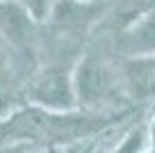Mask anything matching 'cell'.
<instances>
[{"instance_id":"8992f818","label":"cell","mask_w":155,"mask_h":153,"mask_svg":"<svg viewBox=\"0 0 155 153\" xmlns=\"http://www.w3.org/2000/svg\"><path fill=\"white\" fill-rule=\"evenodd\" d=\"M143 146H146V134H143V130H134L114 153H141Z\"/></svg>"},{"instance_id":"52a82bcc","label":"cell","mask_w":155,"mask_h":153,"mask_svg":"<svg viewBox=\"0 0 155 153\" xmlns=\"http://www.w3.org/2000/svg\"><path fill=\"white\" fill-rule=\"evenodd\" d=\"M14 2H19L23 9H30L35 16H42V12H44V7H46V0H14Z\"/></svg>"},{"instance_id":"5b68a950","label":"cell","mask_w":155,"mask_h":153,"mask_svg":"<svg viewBox=\"0 0 155 153\" xmlns=\"http://www.w3.org/2000/svg\"><path fill=\"white\" fill-rule=\"evenodd\" d=\"M123 49L134 53V56L155 53V9L150 14H146L139 23H134L127 30Z\"/></svg>"},{"instance_id":"6da1fadb","label":"cell","mask_w":155,"mask_h":153,"mask_svg":"<svg viewBox=\"0 0 155 153\" xmlns=\"http://www.w3.org/2000/svg\"><path fill=\"white\" fill-rule=\"evenodd\" d=\"M95 123L91 118H72L70 114H53L46 109H28L16 114L9 123L0 127V139L9 137H65L93 130Z\"/></svg>"},{"instance_id":"277c9868","label":"cell","mask_w":155,"mask_h":153,"mask_svg":"<svg viewBox=\"0 0 155 153\" xmlns=\"http://www.w3.org/2000/svg\"><path fill=\"white\" fill-rule=\"evenodd\" d=\"M32 93H35V100L46 104V107H53V109L70 107V100H67L70 97V86H67V81L63 79L60 72L42 74L32 86Z\"/></svg>"},{"instance_id":"3957f363","label":"cell","mask_w":155,"mask_h":153,"mask_svg":"<svg viewBox=\"0 0 155 153\" xmlns=\"http://www.w3.org/2000/svg\"><path fill=\"white\" fill-rule=\"evenodd\" d=\"M109 74L102 65H95L93 60H86L81 67H79L77 74V93L84 102H95L107 93L109 88Z\"/></svg>"},{"instance_id":"7a4b0ae2","label":"cell","mask_w":155,"mask_h":153,"mask_svg":"<svg viewBox=\"0 0 155 153\" xmlns=\"http://www.w3.org/2000/svg\"><path fill=\"white\" fill-rule=\"evenodd\" d=\"M123 86L132 97H155V53L132 56L123 65Z\"/></svg>"},{"instance_id":"ba28073f","label":"cell","mask_w":155,"mask_h":153,"mask_svg":"<svg viewBox=\"0 0 155 153\" xmlns=\"http://www.w3.org/2000/svg\"><path fill=\"white\" fill-rule=\"evenodd\" d=\"M0 153H7V151H2V148H0Z\"/></svg>"}]
</instances>
